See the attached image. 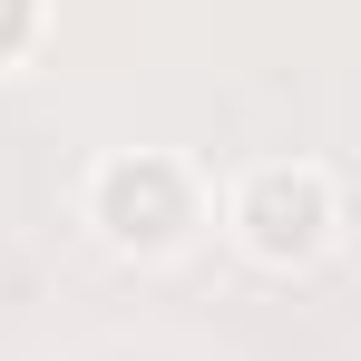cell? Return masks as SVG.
Returning a JSON list of instances; mask_svg holds the SVG:
<instances>
[{
    "label": "cell",
    "instance_id": "1",
    "mask_svg": "<svg viewBox=\"0 0 361 361\" xmlns=\"http://www.w3.org/2000/svg\"><path fill=\"white\" fill-rule=\"evenodd\" d=\"M235 225L264 264H293V254H322L332 235V176L322 166H254L235 195Z\"/></svg>",
    "mask_w": 361,
    "mask_h": 361
},
{
    "label": "cell",
    "instance_id": "2",
    "mask_svg": "<svg viewBox=\"0 0 361 361\" xmlns=\"http://www.w3.org/2000/svg\"><path fill=\"white\" fill-rule=\"evenodd\" d=\"M98 215H108V235H127V244H166L185 225V176L166 157L108 166V176H98Z\"/></svg>",
    "mask_w": 361,
    "mask_h": 361
}]
</instances>
